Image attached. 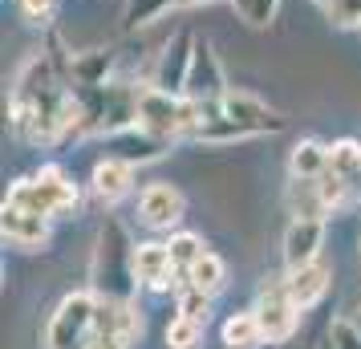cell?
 <instances>
[{"mask_svg":"<svg viewBox=\"0 0 361 349\" xmlns=\"http://www.w3.org/2000/svg\"><path fill=\"white\" fill-rule=\"evenodd\" d=\"M4 203H13L20 212H33V216H45V219H61L78 207V183L61 166H41L33 179H17L8 187Z\"/></svg>","mask_w":361,"mask_h":349,"instance_id":"cell-1","label":"cell"},{"mask_svg":"<svg viewBox=\"0 0 361 349\" xmlns=\"http://www.w3.org/2000/svg\"><path fill=\"white\" fill-rule=\"evenodd\" d=\"M130 281H134V244L126 240L118 219H106L98 232V252H94V293L126 300Z\"/></svg>","mask_w":361,"mask_h":349,"instance_id":"cell-2","label":"cell"},{"mask_svg":"<svg viewBox=\"0 0 361 349\" xmlns=\"http://www.w3.org/2000/svg\"><path fill=\"white\" fill-rule=\"evenodd\" d=\"M94 309H98L94 293H69L45 329V349H85L94 333Z\"/></svg>","mask_w":361,"mask_h":349,"instance_id":"cell-3","label":"cell"},{"mask_svg":"<svg viewBox=\"0 0 361 349\" xmlns=\"http://www.w3.org/2000/svg\"><path fill=\"white\" fill-rule=\"evenodd\" d=\"M256 317H260V329L268 345H284L300 325V309L293 305L284 276H272V284H260V297H256Z\"/></svg>","mask_w":361,"mask_h":349,"instance_id":"cell-4","label":"cell"},{"mask_svg":"<svg viewBox=\"0 0 361 349\" xmlns=\"http://www.w3.org/2000/svg\"><path fill=\"white\" fill-rule=\"evenodd\" d=\"M219 106V114L224 118H231L240 130L252 138V134H276V130H284V118L272 110V106H264L256 94H244V90H228L224 98L215 102Z\"/></svg>","mask_w":361,"mask_h":349,"instance_id":"cell-5","label":"cell"},{"mask_svg":"<svg viewBox=\"0 0 361 349\" xmlns=\"http://www.w3.org/2000/svg\"><path fill=\"white\" fill-rule=\"evenodd\" d=\"M224 94H228V82H224V66L215 57L212 41L195 37V57H191V73H187V98L215 106Z\"/></svg>","mask_w":361,"mask_h":349,"instance_id":"cell-6","label":"cell"},{"mask_svg":"<svg viewBox=\"0 0 361 349\" xmlns=\"http://www.w3.org/2000/svg\"><path fill=\"white\" fill-rule=\"evenodd\" d=\"M191 57H195V33H175L159 53L154 66V85L166 94H187V73H191Z\"/></svg>","mask_w":361,"mask_h":349,"instance_id":"cell-7","label":"cell"},{"mask_svg":"<svg viewBox=\"0 0 361 349\" xmlns=\"http://www.w3.org/2000/svg\"><path fill=\"white\" fill-rule=\"evenodd\" d=\"M183 212H187V200H183L179 187L171 183H150L138 195V219L147 228H154V232H171L183 219Z\"/></svg>","mask_w":361,"mask_h":349,"instance_id":"cell-8","label":"cell"},{"mask_svg":"<svg viewBox=\"0 0 361 349\" xmlns=\"http://www.w3.org/2000/svg\"><path fill=\"white\" fill-rule=\"evenodd\" d=\"M175 276H183V272L175 268L166 244H159V240L134 244V281L138 284H147V288H154V293H166V288H179Z\"/></svg>","mask_w":361,"mask_h":349,"instance_id":"cell-9","label":"cell"},{"mask_svg":"<svg viewBox=\"0 0 361 349\" xmlns=\"http://www.w3.org/2000/svg\"><path fill=\"white\" fill-rule=\"evenodd\" d=\"M0 228H4V240L20 252H37L49 244V219L33 216V212H20L13 203H4V216H0Z\"/></svg>","mask_w":361,"mask_h":349,"instance_id":"cell-10","label":"cell"},{"mask_svg":"<svg viewBox=\"0 0 361 349\" xmlns=\"http://www.w3.org/2000/svg\"><path fill=\"white\" fill-rule=\"evenodd\" d=\"M134 187V163L130 159H122V154H110V159H102L94 166V175H90V191H94V200L98 203H118L122 195H130Z\"/></svg>","mask_w":361,"mask_h":349,"instance_id":"cell-11","label":"cell"},{"mask_svg":"<svg viewBox=\"0 0 361 349\" xmlns=\"http://www.w3.org/2000/svg\"><path fill=\"white\" fill-rule=\"evenodd\" d=\"M325 240V219H293L288 232H284V268H305L317 260Z\"/></svg>","mask_w":361,"mask_h":349,"instance_id":"cell-12","label":"cell"},{"mask_svg":"<svg viewBox=\"0 0 361 349\" xmlns=\"http://www.w3.org/2000/svg\"><path fill=\"white\" fill-rule=\"evenodd\" d=\"M329 281H333V268L321 264V260H312L305 268H293L288 276H284V288H288V297L300 313H309L312 305H321V297L329 293Z\"/></svg>","mask_w":361,"mask_h":349,"instance_id":"cell-13","label":"cell"},{"mask_svg":"<svg viewBox=\"0 0 361 349\" xmlns=\"http://www.w3.org/2000/svg\"><path fill=\"white\" fill-rule=\"evenodd\" d=\"M284 203H288V212L293 219H325L329 216V203L321 195V187L317 179H288V191H284Z\"/></svg>","mask_w":361,"mask_h":349,"instance_id":"cell-14","label":"cell"},{"mask_svg":"<svg viewBox=\"0 0 361 349\" xmlns=\"http://www.w3.org/2000/svg\"><path fill=\"white\" fill-rule=\"evenodd\" d=\"M325 171H329V147H321L317 138L296 142L293 154H288V175H296V179H321Z\"/></svg>","mask_w":361,"mask_h":349,"instance_id":"cell-15","label":"cell"},{"mask_svg":"<svg viewBox=\"0 0 361 349\" xmlns=\"http://www.w3.org/2000/svg\"><path fill=\"white\" fill-rule=\"evenodd\" d=\"M224 345H228V349H260L264 345V329H260L256 309L235 313V317L224 321Z\"/></svg>","mask_w":361,"mask_h":349,"instance_id":"cell-16","label":"cell"},{"mask_svg":"<svg viewBox=\"0 0 361 349\" xmlns=\"http://www.w3.org/2000/svg\"><path fill=\"white\" fill-rule=\"evenodd\" d=\"M110 69H114V53L110 49H90V53H78L69 61V73H73L78 85H106Z\"/></svg>","mask_w":361,"mask_h":349,"instance_id":"cell-17","label":"cell"},{"mask_svg":"<svg viewBox=\"0 0 361 349\" xmlns=\"http://www.w3.org/2000/svg\"><path fill=\"white\" fill-rule=\"evenodd\" d=\"M179 281L195 284V288H203V293H212V297H215V293L224 288V281H228V264H224L215 252H203V256H199L195 264L183 272Z\"/></svg>","mask_w":361,"mask_h":349,"instance_id":"cell-18","label":"cell"},{"mask_svg":"<svg viewBox=\"0 0 361 349\" xmlns=\"http://www.w3.org/2000/svg\"><path fill=\"white\" fill-rule=\"evenodd\" d=\"M329 171H337L349 187H357V179H361V147L353 142V138H341V142L329 147Z\"/></svg>","mask_w":361,"mask_h":349,"instance_id":"cell-19","label":"cell"},{"mask_svg":"<svg viewBox=\"0 0 361 349\" xmlns=\"http://www.w3.org/2000/svg\"><path fill=\"white\" fill-rule=\"evenodd\" d=\"M171 4H175V0H126V8H122V29H126V33L147 29V25H154V20L163 17Z\"/></svg>","mask_w":361,"mask_h":349,"instance_id":"cell-20","label":"cell"},{"mask_svg":"<svg viewBox=\"0 0 361 349\" xmlns=\"http://www.w3.org/2000/svg\"><path fill=\"white\" fill-rule=\"evenodd\" d=\"M203 341V321L195 317H171V325H166V349H199Z\"/></svg>","mask_w":361,"mask_h":349,"instance_id":"cell-21","label":"cell"},{"mask_svg":"<svg viewBox=\"0 0 361 349\" xmlns=\"http://www.w3.org/2000/svg\"><path fill=\"white\" fill-rule=\"evenodd\" d=\"M122 159H130V163H147V159H159L163 154V147H166V138H154V134H147V130H138L134 126L126 138H122Z\"/></svg>","mask_w":361,"mask_h":349,"instance_id":"cell-22","label":"cell"},{"mask_svg":"<svg viewBox=\"0 0 361 349\" xmlns=\"http://www.w3.org/2000/svg\"><path fill=\"white\" fill-rule=\"evenodd\" d=\"M179 313L183 317H195V321H203L207 325V313H212V293H203V288H195V284L179 281Z\"/></svg>","mask_w":361,"mask_h":349,"instance_id":"cell-23","label":"cell"},{"mask_svg":"<svg viewBox=\"0 0 361 349\" xmlns=\"http://www.w3.org/2000/svg\"><path fill=\"white\" fill-rule=\"evenodd\" d=\"M166 248H171V260H175V268H179V272H187V268L195 264L199 256H203V240H199V235H191V232H179V235H171V244H166Z\"/></svg>","mask_w":361,"mask_h":349,"instance_id":"cell-24","label":"cell"},{"mask_svg":"<svg viewBox=\"0 0 361 349\" xmlns=\"http://www.w3.org/2000/svg\"><path fill=\"white\" fill-rule=\"evenodd\" d=\"M329 337H333L337 349H361V329H357V321H349V317H337L329 325Z\"/></svg>","mask_w":361,"mask_h":349,"instance_id":"cell-25","label":"cell"},{"mask_svg":"<svg viewBox=\"0 0 361 349\" xmlns=\"http://www.w3.org/2000/svg\"><path fill=\"white\" fill-rule=\"evenodd\" d=\"M325 13L333 25H361V0H325Z\"/></svg>","mask_w":361,"mask_h":349,"instance_id":"cell-26","label":"cell"},{"mask_svg":"<svg viewBox=\"0 0 361 349\" xmlns=\"http://www.w3.org/2000/svg\"><path fill=\"white\" fill-rule=\"evenodd\" d=\"M17 4H20V13H25L29 25H45V20L53 17V4H57V0H17Z\"/></svg>","mask_w":361,"mask_h":349,"instance_id":"cell-27","label":"cell"},{"mask_svg":"<svg viewBox=\"0 0 361 349\" xmlns=\"http://www.w3.org/2000/svg\"><path fill=\"white\" fill-rule=\"evenodd\" d=\"M276 4L280 0H252V13H247V25H256V29H264V25H268V20L276 17Z\"/></svg>","mask_w":361,"mask_h":349,"instance_id":"cell-28","label":"cell"},{"mask_svg":"<svg viewBox=\"0 0 361 349\" xmlns=\"http://www.w3.org/2000/svg\"><path fill=\"white\" fill-rule=\"evenodd\" d=\"M85 349H130V345H126L122 337H110V333H90Z\"/></svg>","mask_w":361,"mask_h":349,"instance_id":"cell-29","label":"cell"},{"mask_svg":"<svg viewBox=\"0 0 361 349\" xmlns=\"http://www.w3.org/2000/svg\"><path fill=\"white\" fill-rule=\"evenodd\" d=\"M179 8H199V4H212V0H175Z\"/></svg>","mask_w":361,"mask_h":349,"instance_id":"cell-30","label":"cell"},{"mask_svg":"<svg viewBox=\"0 0 361 349\" xmlns=\"http://www.w3.org/2000/svg\"><path fill=\"white\" fill-rule=\"evenodd\" d=\"M235 8H240V17H247L252 13V0H235Z\"/></svg>","mask_w":361,"mask_h":349,"instance_id":"cell-31","label":"cell"},{"mask_svg":"<svg viewBox=\"0 0 361 349\" xmlns=\"http://www.w3.org/2000/svg\"><path fill=\"white\" fill-rule=\"evenodd\" d=\"M317 349H337V345H333V337H329V333H325V341H321V345H317Z\"/></svg>","mask_w":361,"mask_h":349,"instance_id":"cell-32","label":"cell"},{"mask_svg":"<svg viewBox=\"0 0 361 349\" xmlns=\"http://www.w3.org/2000/svg\"><path fill=\"white\" fill-rule=\"evenodd\" d=\"M357 329H361V313H357Z\"/></svg>","mask_w":361,"mask_h":349,"instance_id":"cell-33","label":"cell"},{"mask_svg":"<svg viewBox=\"0 0 361 349\" xmlns=\"http://www.w3.org/2000/svg\"><path fill=\"white\" fill-rule=\"evenodd\" d=\"M321 4H325V0H321Z\"/></svg>","mask_w":361,"mask_h":349,"instance_id":"cell-34","label":"cell"}]
</instances>
